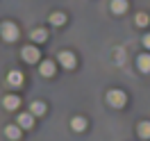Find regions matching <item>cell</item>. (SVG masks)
I'll use <instances>...</instances> for the list:
<instances>
[{"instance_id":"obj_4","label":"cell","mask_w":150,"mask_h":141,"mask_svg":"<svg viewBox=\"0 0 150 141\" xmlns=\"http://www.w3.org/2000/svg\"><path fill=\"white\" fill-rule=\"evenodd\" d=\"M59 64L64 66V68H68V71L75 68V55L68 52V50H62V52H59Z\"/></svg>"},{"instance_id":"obj_12","label":"cell","mask_w":150,"mask_h":141,"mask_svg":"<svg viewBox=\"0 0 150 141\" xmlns=\"http://www.w3.org/2000/svg\"><path fill=\"white\" fill-rule=\"evenodd\" d=\"M71 125H73L75 132H82V130H86V118H82V116H75L73 121H71Z\"/></svg>"},{"instance_id":"obj_5","label":"cell","mask_w":150,"mask_h":141,"mask_svg":"<svg viewBox=\"0 0 150 141\" xmlns=\"http://www.w3.org/2000/svg\"><path fill=\"white\" fill-rule=\"evenodd\" d=\"M41 75L43 77H52L55 75V62H50V59H46V62H41Z\"/></svg>"},{"instance_id":"obj_1","label":"cell","mask_w":150,"mask_h":141,"mask_svg":"<svg viewBox=\"0 0 150 141\" xmlns=\"http://www.w3.org/2000/svg\"><path fill=\"white\" fill-rule=\"evenodd\" d=\"M0 34H2L5 41H9V43H11V41H16V39H18V28H16L11 21H5V23L0 25Z\"/></svg>"},{"instance_id":"obj_3","label":"cell","mask_w":150,"mask_h":141,"mask_svg":"<svg viewBox=\"0 0 150 141\" xmlns=\"http://www.w3.org/2000/svg\"><path fill=\"white\" fill-rule=\"evenodd\" d=\"M23 59H25L28 64H37L39 59H41L39 48H34V46H25V48H23Z\"/></svg>"},{"instance_id":"obj_7","label":"cell","mask_w":150,"mask_h":141,"mask_svg":"<svg viewBox=\"0 0 150 141\" xmlns=\"http://www.w3.org/2000/svg\"><path fill=\"white\" fill-rule=\"evenodd\" d=\"M137 66H139L141 73H150V55H139V59H137Z\"/></svg>"},{"instance_id":"obj_15","label":"cell","mask_w":150,"mask_h":141,"mask_svg":"<svg viewBox=\"0 0 150 141\" xmlns=\"http://www.w3.org/2000/svg\"><path fill=\"white\" fill-rule=\"evenodd\" d=\"M50 23H52V25H64L66 23V14H62V11L50 14Z\"/></svg>"},{"instance_id":"obj_11","label":"cell","mask_w":150,"mask_h":141,"mask_svg":"<svg viewBox=\"0 0 150 141\" xmlns=\"http://www.w3.org/2000/svg\"><path fill=\"white\" fill-rule=\"evenodd\" d=\"M2 105H5V109H16V107L21 105V100L16 98V96H5Z\"/></svg>"},{"instance_id":"obj_13","label":"cell","mask_w":150,"mask_h":141,"mask_svg":"<svg viewBox=\"0 0 150 141\" xmlns=\"http://www.w3.org/2000/svg\"><path fill=\"white\" fill-rule=\"evenodd\" d=\"M125 9H127V0H114L112 2V11L114 14H123Z\"/></svg>"},{"instance_id":"obj_8","label":"cell","mask_w":150,"mask_h":141,"mask_svg":"<svg viewBox=\"0 0 150 141\" xmlns=\"http://www.w3.org/2000/svg\"><path fill=\"white\" fill-rule=\"evenodd\" d=\"M30 39H32V41H37V43H41V41H46V39H48V32L43 28H37V30H32V32H30Z\"/></svg>"},{"instance_id":"obj_6","label":"cell","mask_w":150,"mask_h":141,"mask_svg":"<svg viewBox=\"0 0 150 141\" xmlns=\"http://www.w3.org/2000/svg\"><path fill=\"white\" fill-rule=\"evenodd\" d=\"M18 125L21 128H25V130H30V128H32V125H34V114H21L18 116Z\"/></svg>"},{"instance_id":"obj_17","label":"cell","mask_w":150,"mask_h":141,"mask_svg":"<svg viewBox=\"0 0 150 141\" xmlns=\"http://www.w3.org/2000/svg\"><path fill=\"white\" fill-rule=\"evenodd\" d=\"M134 23H137L139 28H146V25H148V23H150L148 14H143V11H141V14H137V18H134Z\"/></svg>"},{"instance_id":"obj_18","label":"cell","mask_w":150,"mask_h":141,"mask_svg":"<svg viewBox=\"0 0 150 141\" xmlns=\"http://www.w3.org/2000/svg\"><path fill=\"white\" fill-rule=\"evenodd\" d=\"M143 46L150 50V34H146V37H143Z\"/></svg>"},{"instance_id":"obj_10","label":"cell","mask_w":150,"mask_h":141,"mask_svg":"<svg viewBox=\"0 0 150 141\" xmlns=\"http://www.w3.org/2000/svg\"><path fill=\"white\" fill-rule=\"evenodd\" d=\"M30 114H34V116H41V114H46V103H41V100L32 103V105H30Z\"/></svg>"},{"instance_id":"obj_16","label":"cell","mask_w":150,"mask_h":141,"mask_svg":"<svg viewBox=\"0 0 150 141\" xmlns=\"http://www.w3.org/2000/svg\"><path fill=\"white\" fill-rule=\"evenodd\" d=\"M5 134H7V137H9V139H21V128L18 125H9V128H7V130H5Z\"/></svg>"},{"instance_id":"obj_14","label":"cell","mask_w":150,"mask_h":141,"mask_svg":"<svg viewBox=\"0 0 150 141\" xmlns=\"http://www.w3.org/2000/svg\"><path fill=\"white\" fill-rule=\"evenodd\" d=\"M139 137L141 139H150V121L139 123Z\"/></svg>"},{"instance_id":"obj_2","label":"cell","mask_w":150,"mask_h":141,"mask_svg":"<svg viewBox=\"0 0 150 141\" xmlns=\"http://www.w3.org/2000/svg\"><path fill=\"white\" fill-rule=\"evenodd\" d=\"M125 94L123 91H118V89H114V91H109L107 94V103L112 105V107H116V109H121V107H125Z\"/></svg>"},{"instance_id":"obj_9","label":"cell","mask_w":150,"mask_h":141,"mask_svg":"<svg viewBox=\"0 0 150 141\" xmlns=\"http://www.w3.org/2000/svg\"><path fill=\"white\" fill-rule=\"evenodd\" d=\"M7 82H9L11 86H21L23 84V73H21V71H11L9 75H7Z\"/></svg>"}]
</instances>
